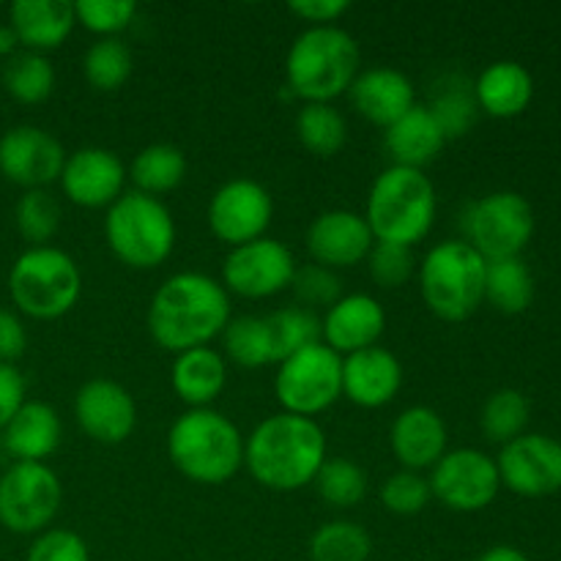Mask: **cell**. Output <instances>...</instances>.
Here are the masks:
<instances>
[{"label":"cell","mask_w":561,"mask_h":561,"mask_svg":"<svg viewBox=\"0 0 561 561\" xmlns=\"http://www.w3.org/2000/svg\"><path fill=\"white\" fill-rule=\"evenodd\" d=\"M230 318V294L219 279L203 272H179L151 296L146 327L159 348L184 354L222 337Z\"/></svg>","instance_id":"cell-1"},{"label":"cell","mask_w":561,"mask_h":561,"mask_svg":"<svg viewBox=\"0 0 561 561\" xmlns=\"http://www.w3.org/2000/svg\"><path fill=\"white\" fill-rule=\"evenodd\" d=\"M327 458V433L318 420L285 411L257 422L244 438V469L257 485L274 493L312 485Z\"/></svg>","instance_id":"cell-2"},{"label":"cell","mask_w":561,"mask_h":561,"mask_svg":"<svg viewBox=\"0 0 561 561\" xmlns=\"http://www.w3.org/2000/svg\"><path fill=\"white\" fill-rule=\"evenodd\" d=\"M362 53L356 38L340 25L305 27L285 58V88L305 104H334L359 75Z\"/></svg>","instance_id":"cell-3"},{"label":"cell","mask_w":561,"mask_h":561,"mask_svg":"<svg viewBox=\"0 0 561 561\" xmlns=\"http://www.w3.org/2000/svg\"><path fill=\"white\" fill-rule=\"evenodd\" d=\"M168 455L181 477L225 485L244 469V436L217 409H186L168 431Z\"/></svg>","instance_id":"cell-4"},{"label":"cell","mask_w":561,"mask_h":561,"mask_svg":"<svg viewBox=\"0 0 561 561\" xmlns=\"http://www.w3.org/2000/svg\"><path fill=\"white\" fill-rule=\"evenodd\" d=\"M438 211L436 186L425 170L389 164L367 192L365 214L373 239L414 250L433 230Z\"/></svg>","instance_id":"cell-5"},{"label":"cell","mask_w":561,"mask_h":561,"mask_svg":"<svg viewBox=\"0 0 561 561\" xmlns=\"http://www.w3.org/2000/svg\"><path fill=\"white\" fill-rule=\"evenodd\" d=\"M485 257L463 239L438 241L416 266L422 301L442 321H469L485 301Z\"/></svg>","instance_id":"cell-6"},{"label":"cell","mask_w":561,"mask_h":561,"mask_svg":"<svg viewBox=\"0 0 561 561\" xmlns=\"http://www.w3.org/2000/svg\"><path fill=\"white\" fill-rule=\"evenodd\" d=\"M9 296L22 316L58 321L82 296L80 263L60 247H27L9 268Z\"/></svg>","instance_id":"cell-7"},{"label":"cell","mask_w":561,"mask_h":561,"mask_svg":"<svg viewBox=\"0 0 561 561\" xmlns=\"http://www.w3.org/2000/svg\"><path fill=\"white\" fill-rule=\"evenodd\" d=\"M104 241L129 268H157L175 250V219L162 197L126 190L104 214Z\"/></svg>","instance_id":"cell-8"},{"label":"cell","mask_w":561,"mask_h":561,"mask_svg":"<svg viewBox=\"0 0 561 561\" xmlns=\"http://www.w3.org/2000/svg\"><path fill=\"white\" fill-rule=\"evenodd\" d=\"M274 394L285 414L316 420L343 398V356L321 340L277 365Z\"/></svg>","instance_id":"cell-9"},{"label":"cell","mask_w":561,"mask_h":561,"mask_svg":"<svg viewBox=\"0 0 561 561\" xmlns=\"http://www.w3.org/2000/svg\"><path fill=\"white\" fill-rule=\"evenodd\" d=\"M460 228L466 244L485 261L520 257L535 236V208L520 192L499 190L469 203Z\"/></svg>","instance_id":"cell-10"},{"label":"cell","mask_w":561,"mask_h":561,"mask_svg":"<svg viewBox=\"0 0 561 561\" xmlns=\"http://www.w3.org/2000/svg\"><path fill=\"white\" fill-rule=\"evenodd\" d=\"M64 504L60 477L47 463H11L0 477V526L36 537L53 529Z\"/></svg>","instance_id":"cell-11"},{"label":"cell","mask_w":561,"mask_h":561,"mask_svg":"<svg viewBox=\"0 0 561 561\" xmlns=\"http://www.w3.org/2000/svg\"><path fill=\"white\" fill-rule=\"evenodd\" d=\"M427 482L433 499L453 513H482L502 491L496 458L474 447L447 449L431 469Z\"/></svg>","instance_id":"cell-12"},{"label":"cell","mask_w":561,"mask_h":561,"mask_svg":"<svg viewBox=\"0 0 561 561\" xmlns=\"http://www.w3.org/2000/svg\"><path fill=\"white\" fill-rule=\"evenodd\" d=\"M296 268H299V263H296L290 247L272 239V236H263L250 244L233 247L225 255L219 283L225 285L230 296L272 299V296L290 288Z\"/></svg>","instance_id":"cell-13"},{"label":"cell","mask_w":561,"mask_h":561,"mask_svg":"<svg viewBox=\"0 0 561 561\" xmlns=\"http://www.w3.org/2000/svg\"><path fill=\"white\" fill-rule=\"evenodd\" d=\"M208 228L230 250L266 236L274 219L272 192L255 179H230L208 201Z\"/></svg>","instance_id":"cell-14"},{"label":"cell","mask_w":561,"mask_h":561,"mask_svg":"<svg viewBox=\"0 0 561 561\" xmlns=\"http://www.w3.org/2000/svg\"><path fill=\"white\" fill-rule=\"evenodd\" d=\"M499 480L524 499H542L561 491V442L546 433H524L504 444L496 458Z\"/></svg>","instance_id":"cell-15"},{"label":"cell","mask_w":561,"mask_h":561,"mask_svg":"<svg viewBox=\"0 0 561 561\" xmlns=\"http://www.w3.org/2000/svg\"><path fill=\"white\" fill-rule=\"evenodd\" d=\"M66 148L53 131L22 124L0 137V175L22 190H47L60 179Z\"/></svg>","instance_id":"cell-16"},{"label":"cell","mask_w":561,"mask_h":561,"mask_svg":"<svg viewBox=\"0 0 561 561\" xmlns=\"http://www.w3.org/2000/svg\"><path fill=\"white\" fill-rule=\"evenodd\" d=\"M75 420L91 442L115 447L135 433L137 403L124 383L91 378L75 394Z\"/></svg>","instance_id":"cell-17"},{"label":"cell","mask_w":561,"mask_h":561,"mask_svg":"<svg viewBox=\"0 0 561 561\" xmlns=\"http://www.w3.org/2000/svg\"><path fill=\"white\" fill-rule=\"evenodd\" d=\"M126 164L110 148L85 146L66 153L60 190L80 208H110L126 192Z\"/></svg>","instance_id":"cell-18"},{"label":"cell","mask_w":561,"mask_h":561,"mask_svg":"<svg viewBox=\"0 0 561 561\" xmlns=\"http://www.w3.org/2000/svg\"><path fill=\"white\" fill-rule=\"evenodd\" d=\"M373 244L376 239L367 228V219L348 208H329V211L318 214L307 228V252H310L312 263L332 268V272L365 263Z\"/></svg>","instance_id":"cell-19"},{"label":"cell","mask_w":561,"mask_h":561,"mask_svg":"<svg viewBox=\"0 0 561 561\" xmlns=\"http://www.w3.org/2000/svg\"><path fill=\"white\" fill-rule=\"evenodd\" d=\"M387 329V310L370 294H343L321 318V343L348 356L378 345Z\"/></svg>","instance_id":"cell-20"},{"label":"cell","mask_w":561,"mask_h":561,"mask_svg":"<svg viewBox=\"0 0 561 561\" xmlns=\"http://www.w3.org/2000/svg\"><path fill=\"white\" fill-rule=\"evenodd\" d=\"M403 387V365L383 345L343 356V398L359 409H383Z\"/></svg>","instance_id":"cell-21"},{"label":"cell","mask_w":561,"mask_h":561,"mask_svg":"<svg viewBox=\"0 0 561 561\" xmlns=\"http://www.w3.org/2000/svg\"><path fill=\"white\" fill-rule=\"evenodd\" d=\"M447 425L431 405H409L389 427V447L405 471H431L447 453Z\"/></svg>","instance_id":"cell-22"},{"label":"cell","mask_w":561,"mask_h":561,"mask_svg":"<svg viewBox=\"0 0 561 561\" xmlns=\"http://www.w3.org/2000/svg\"><path fill=\"white\" fill-rule=\"evenodd\" d=\"M348 96L356 113L381 129L403 118L416 104L411 77L400 69H389V66H373V69L359 71L356 80L351 82Z\"/></svg>","instance_id":"cell-23"},{"label":"cell","mask_w":561,"mask_h":561,"mask_svg":"<svg viewBox=\"0 0 561 561\" xmlns=\"http://www.w3.org/2000/svg\"><path fill=\"white\" fill-rule=\"evenodd\" d=\"M9 25L22 49L47 55L71 36L77 25L75 3L69 0H14L9 5Z\"/></svg>","instance_id":"cell-24"},{"label":"cell","mask_w":561,"mask_h":561,"mask_svg":"<svg viewBox=\"0 0 561 561\" xmlns=\"http://www.w3.org/2000/svg\"><path fill=\"white\" fill-rule=\"evenodd\" d=\"M64 425L58 411L42 400H25L22 409L3 427V447L14 463H44L58 453Z\"/></svg>","instance_id":"cell-25"},{"label":"cell","mask_w":561,"mask_h":561,"mask_svg":"<svg viewBox=\"0 0 561 561\" xmlns=\"http://www.w3.org/2000/svg\"><path fill=\"white\" fill-rule=\"evenodd\" d=\"M447 137L425 104H414L403 118L383 129V151L398 168L425 170L442 157Z\"/></svg>","instance_id":"cell-26"},{"label":"cell","mask_w":561,"mask_h":561,"mask_svg":"<svg viewBox=\"0 0 561 561\" xmlns=\"http://www.w3.org/2000/svg\"><path fill=\"white\" fill-rule=\"evenodd\" d=\"M228 383V362L211 345L175 354L170 387L186 409H214Z\"/></svg>","instance_id":"cell-27"},{"label":"cell","mask_w":561,"mask_h":561,"mask_svg":"<svg viewBox=\"0 0 561 561\" xmlns=\"http://www.w3.org/2000/svg\"><path fill=\"white\" fill-rule=\"evenodd\" d=\"M535 96V80L518 60H496L474 80V99L480 113L491 118H518Z\"/></svg>","instance_id":"cell-28"},{"label":"cell","mask_w":561,"mask_h":561,"mask_svg":"<svg viewBox=\"0 0 561 561\" xmlns=\"http://www.w3.org/2000/svg\"><path fill=\"white\" fill-rule=\"evenodd\" d=\"M186 157L173 142H153L137 151V157L129 164V179L137 192L142 195H168L179 190L181 181L186 179Z\"/></svg>","instance_id":"cell-29"},{"label":"cell","mask_w":561,"mask_h":561,"mask_svg":"<svg viewBox=\"0 0 561 561\" xmlns=\"http://www.w3.org/2000/svg\"><path fill=\"white\" fill-rule=\"evenodd\" d=\"M436 124L442 126L444 137L458 140L474 129L477 118H480V107L474 99V82L466 80L463 75H447L436 82V93H433L431 104H425Z\"/></svg>","instance_id":"cell-30"},{"label":"cell","mask_w":561,"mask_h":561,"mask_svg":"<svg viewBox=\"0 0 561 561\" xmlns=\"http://www.w3.org/2000/svg\"><path fill=\"white\" fill-rule=\"evenodd\" d=\"M485 301L504 316H520L535 301V277L520 257L488 261Z\"/></svg>","instance_id":"cell-31"},{"label":"cell","mask_w":561,"mask_h":561,"mask_svg":"<svg viewBox=\"0 0 561 561\" xmlns=\"http://www.w3.org/2000/svg\"><path fill=\"white\" fill-rule=\"evenodd\" d=\"M296 137L312 157L332 159L348 142V124L334 104H301L296 113Z\"/></svg>","instance_id":"cell-32"},{"label":"cell","mask_w":561,"mask_h":561,"mask_svg":"<svg viewBox=\"0 0 561 561\" xmlns=\"http://www.w3.org/2000/svg\"><path fill=\"white\" fill-rule=\"evenodd\" d=\"M3 88L14 102L42 104L55 91V66L47 55L20 49L3 64Z\"/></svg>","instance_id":"cell-33"},{"label":"cell","mask_w":561,"mask_h":561,"mask_svg":"<svg viewBox=\"0 0 561 561\" xmlns=\"http://www.w3.org/2000/svg\"><path fill=\"white\" fill-rule=\"evenodd\" d=\"M222 348L230 362L244 370L274 365L272 334H268L266 316H239L230 318L222 332Z\"/></svg>","instance_id":"cell-34"},{"label":"cell","mask_w":561,"mask_h":561,"mask_svg":"<svg viewBox=\"0 0 561 561\" xmlns=\"http://www.w3.org/2000/svg\"><path fill=\"white\" fill-rule=\"evenodd\" d=\"M135 69V55L124 38H96L82 55V75L96 91L113 93L126 85Z\"/></svg>","instance_id":"cell-35"},{"label":"cell","mask_w":561,"mask_h":561,"mask_svg":"<svg viewBox=\"0 0 561 561\" xmlns=\"http://www.w3.org/2000/svg\"><path fill=\"white\" fill-rule=\"evenodd\" d=\"M310 561H370L373 537L354 520H329L310 537Z\"/></svg>","instance_id":"cell-36"},{"label":"cell","mask_w":561,"mask_h":561,"mask_svg":"<svg viewBox=\"0 0 561 561\" xmlns=\"http://www.w3.org/2000/svg\"><path fill=\"white\" fill-rule=\"evenodd\" d=\"M531 405L520 389L504 387L496 389L491 398L485 400L480 414V427L485 433L488 442L493 444H510L518 436H524L529 427Z\"/></svg>","instance_id":"cell-37"},{"label":"cell","mask_w":561,"mask_h":561,"mask_svg":"<svg viewBox=\"0 0 561 561\" xmlns=\"http://www.w3.org/2000/svg\"><path fill=\"white\" fill-rule=\"evenodd\" d=\"M64 211L60 203L49 190H27L14 206V225L16 233L27 247H49V241L58 236Z\"/></svg>","instance_id":"cell-38"},{"label":"cell","mask_w":561,"mask_h":561,"mask_svg":"<svg viewBox=\"0 0 561 561\" xmlns=\"http://www.w3.org/2000/svg\"><path fill=\"white\" fill-rule=\"evenodd\" d=\"M318 496L334 510H354L367 496V474L356 460L327 458L312 480Z\"/></svg>","instance_id":"cell-39"},{"label":"cell","mask_w":561,"mask_h":561,"mask_svg":"<svg viewBox=\"0 0 561 561\" xmlns=\"http://www.w3.org/2000/svg\"><path fill=\"white\" fill-rule=\"evenodd\" d=\"M266 323L268 334H272L274 365H279L288 356H294L296 351L307 348V345L321 340V318L299 305H290L272 312V316H266Z\"/></svg>","instance_id":"cell-40"},{"label":"cell","mask_w":561,"mask_h":561,"mask_svg":"<svg viewBox=\"0 0 561 561\" xmlns=\"http://www.w3.org/2000/svg\"><path fill=\"white\" fill-rule=\"evenodd\" d=\"M77 25L91 31L99 38H118L135 22V0H77Z\"/></svg>","instance_id":"cell-41"},{"label":"cell","mask_w":561,"mask_h":561,"mask_svg":"<svg viewBox=\"0 0 561 561\" xmlns=\"http://www.w3.org/2000/svg\"><path fill=\"white\" fill-rule=\"evenodd\" d=\"M378 499H381L383 510L392 515H403V518L420 515L433 499L431 482H427V477L420 474V471L400 469L398 474L383 480Z\"/></svg>","instance_id":"cell-42"},{"label":"cell","mask_w":561,"mask_h":561,"mask_svg":"<svg viewBox=\"0 0 561 561\" xmlns=\"http://www.w3.org/2000/svg\"><path fill=\"white\" fill-rule=\"evenodd\" d=\"M416 257L411 247L400 244H381L376 241L367 255V268H370V277L378 288L383 290H398L403 285H409V279L416 274Z\"/></svg>","instance_id":"cell-43"},{"label":"cell","mask_w":561,"mask_h":561,"mask_svg":"<svg viewBox=\"0 0 561 561\" xmlns=\"http://www.w3.org/2000/svg\"><path fill=\"white\" fill-rule=\"evenodd\" d=\"M288 290H294L299 307L312 312L318 307L329 310L343 296V285H340L337 272H332L327 266H318V263H305V266L296 268L294 283H290Z\"/></svg>","instance_id":"cell-44"},{"label":"cell","mask_w":561,"mask_h":561,"mask_svg":"<svg viewBox=\"0 0 561 561\" xmlns=\"http://www.w3.org/2000/svg\"><path fill=\"white\" fill-rule=\"evenodd\" d=\"M25 561H91V548L77 531L47 529L33 537Z\"/></svg>","instance_id":"cell-45"},{"label":"cell","mask_w":561,"mask_h":561,"mask_svg":"<svg viewBox=\"0 0 561 561\" xmlns=\"http://www.w3.org/2000/svg\"><path fill=\"white\" fill-rule=\"evenodd\" d=\"M348 0H290L288 11L296 20H305L307 27L337 25L343 14H348Z\"/></svg>","instance_id":"cell-46"},{"label":"cell","mask_w":561,"mask_h":561,"mask_svg":"<svg viewBox=\"0 0 561 561\" xmlns=\"http://www.w3.org/2000/svg\"><path fill=\"white\" fill-rule=\"evenodd\" d=\"M25 394H27V387L20 367L0 362V431H3V427L11 422V416L22 409V403L27 400Z\"/></svg>","instance_id":"cell-47"},{"label":"cell","mask_w":561,"mask_h":561,"mask_svg":"<svg viewBox=\"0 0 561 561\" xmlns=\"http://www.w3.org/2000/svg\"><path fill=\"white\" fill-rule=\"evenodd\" d=\"M27 351V332L22 318L9 307H0V362L16 365Z\"/></svg>","instance_id":"cell-48"},{"label":"cell","mask_w":561,"mask_h":561,"mask_svg":"<svg viewBox=\"0 0 561 561\" xmlns=\"http://www.w3.org/2000/svg\"><path fill=\"white\" fill-rule=\"evenodd\" d=\"M477 561H529V557L515 546H493Z\"/></svg>","instance_id":"cell-49"},{"label":"cell","mask_w":561,"mask_h":561,"mask_svg":"<svg viewBox=\"0 0 561 561\" xmlns=\"http://www.w3.org/2000/svg\"><path fill=\"white\" fill-rule=\"evenodd\" d=\"M20 38H16V33L11 31V25L5 22V25H0V58L9 60L11 55L20 53Z\"/></svg>","instance_id":"cell-50"}]
</instances>
